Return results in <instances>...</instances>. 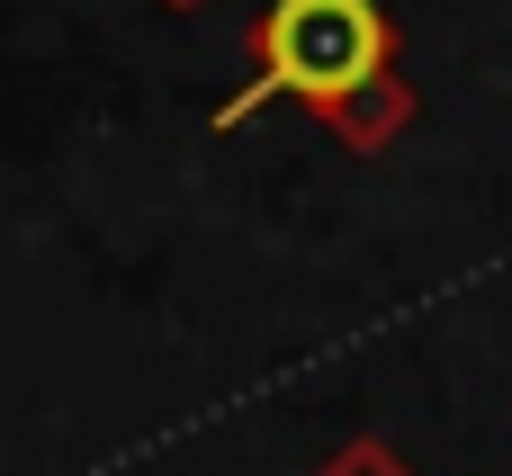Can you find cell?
<instances>
[{"label":"cell","mask_w":512,"mask_h":476,"mask_svg":"<svg viewBox=\"0 0 512 476\" xmlns=\"http://www.w3.org/2000/svg\"><path fill=\"white\" fill-rule=\"evenodd\" d=\"M387 63V18L378 0H270L261 9V72L216 108V126L261 117L270 99H351Z\"/></svg>","instance_id":"cell-1"}]
</instances>
